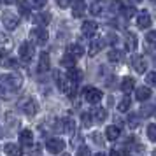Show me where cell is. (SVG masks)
I'll return each mask as SVG.
<instances>
[{
  "mask_svg": "<svg viewBox=\"0 0 156 156\" xmlns=\"http://www.w3.org/2000/svg\"><path fill=\"white\" fill-rule=\"evenodd\" d=\"M21 84H23V79L20 74H7L0 81V95L9 98L21 88Z\"/></svg>",
  "mask_w": 156,
  "mask_h": 156,
  "instance_id": "obj_1",
  "label": "cell"
},
{
  "mask_svg": "<svg viewBox=\"0 0 156 156\" xmlns=\"http://www.w3.org/2000/svg\"><path fill=\"white\" fill-rule=\"evenodd\" d=\"M55 79H56V84L58 88L62 90L63 93H67L69 97H72V95H76V83H72L70 79L67 77V74H62V72H56L55 74Z\"/></svg>",
  "mask_w": 156,
  "mask_h": 156,
  "instance_id": "obj_2",
  "label": "cell"
},
{
  "mask_svg": "<svg viewBox=\"0 0 156 156\" xmlns=\"http://www.w3.org/2000/svg\"><path fill=\"white\" fill-rule=\"evenodd\" d=\"M30 39H32V44H35V46H44V44L48 42L49 35H48L46 28H42V27H37V28L30 30Z\"/></svg>",
  "mask_w": 156,
  "mask_h": 156,
  "instance_id": "obj_3",
  "label": "cell"
},
{
  "mask_svg": "<svg viewBox=\"0 0 156 156\" xmlns=\"http://www.w3.org/2000/svg\"><path fill=\"white\" fill-rule=\"evenodd\" d=\"M18 55H20V60H21L23 63H28L30 60L34 58V55H35V48H34V44L30 42V41H25V42L20 46Z\"/></svg>",
  "mask_w": 156,
  "mask_h": 156,
  "instance_id": "obj_4",
  "label": "cell"
},
{
  "mask_svg": "<svg viewBox=\"0 0 156 156\" xmlns=\"http://www.w3.org/2000/svg\"><path fill=\"white\" fill-rule=\"evenodd\" d=\"M83 95H84V100L86 102H90V104H98L100 100H102V91H100L98 88H93V86H86L84 91H83Z\"/></svg>",
  "mask_w": 156,
  "mask_h": 156,
  "instance_id": "obj_5",
  "label": "cell"
},
{
  "mask_svg": "<svg viewBox=\"0 0 156 156\" xmlns=\"http://www.w3.org/2000/svg\"><path fill=\"white\" fill-rule=\"evenodd\" d=\"M2 25L7 30H14V28H18V25H20V18H18L14 12H11V11H4V12H2Z\"/></svg>",
  "mask_w": 156,
  "mask_h": 156,
  "instance_id": "obj_6",
  "label": "cell"
},
{
  "mask_svg": "<svg viewBox=\"0 0 156 156\" xmlns=\"http://www.w3.org/2000/svg\"><path fill=\"white\" fill-rule=\"evenodd\" d=\"M20 109H21L27 116H35V114H37V104H35V100H34V98L21 100V102H20Z\"/></svg>",
  "mask_w": 156,
  "mask_h": 156,
  "instance_id": "obj_7",
  "label": "cell"
},
{
  "mask_svg": "<svg viewBox=\"0 0 156 156\" xmlns=\"http://www.w3.org/2000/svg\"><path fill=\"white\" fill-rule=\"evenodd\" d=\"M46 147H48V151L51 154H60L65 149V142L62 139H49L48 144H46Z\"/></svg>",
  "mask_w": 156,
  "mask_h": 156,
  "instance_id": "obj_8",
  "label": "cell"
},
{
  "mask_svg": "<svg viewBox=\"0 0 156 156\" xmlns=\"http://www.w3.org/2000/svg\"><path fill=\"white\" fill-rule=\"evenodd\" d=\"M97 32H98V25L95 21H84L83 27H81V34L84 37H88V39H93L97 35Z\"/></svg>",
  "mask_w": 156,
  "mask_h": 156,
  "instance_id": "obj_9",
  "label": "cell"
},
{
  "mask_svg": "<svg viewBox=\"0 0 156 156\" xmlns=\"http://www.w3.org/2000/svg\"><path fill=\"white\" fill-rule=\"evenodd\" d=\"M72 16L74 18H81L86 12V0H72Z\"/></svg>",
  "mask_w": 156,
  "mask_h": 156,
  "instance_id": "obj_10",
  "label": "cell"
},
{
  "mask_svg": "<svg viewBox=\"0 0 156 156\" xmlns=\"http://www.w3.org/2000/svg\"><path fill=\"white\" fill-rule=\"evenodd\" d=\"M130 62H132V67H133L135 70L139 72V74H142V72L147 70V63H146V60H144L140 55H133Z\"/></svg>",
  "mask_w": 156,
  "mask_h": 156,
  "instance_id": "obj_11",
  "label": "cell"
},
{
  "mask_svg": "<svg viewBox=\"0 0 156 156\" xmlns=\"http://www.w3.org/2000/svg\"><path fill=\"white\" fill-rule=\"evenodd\" d=\"M137 23H139L140 28H149V27H151V16H149L147 11H140V12H139Z\"/></svg>",
  "mask_w": 156,
  "mask_h": 156,
  "instance_id": "obj_12",
  "label": "cell"
},
{
  "mask_svg": "<svg viewBox=\"0 0 156 156\" xmlns=\"http://www.w3.org/2000/svg\"><path fill=\"white\" fill-rule=\"evenodd\" d=\"M4 151H5V154L7 156H21L23 154V149L18 146V144H12V142H9L4 146Z\"/></svg>",
  "mask_w": 156,
  "mask_h": 156,
  "instance_id": "obj_13",
  "label": "cell"
},
{
  "mask_svg": "<svg viewBox=\"0 0 156 156\" xmlns=\"http://www.w3.org/2000/svg\"><path fill=\"white\" fill-rule=\"evenodd\" d=\"M139 11L135 9L133 4H123V7H121V14L125 16L126 20H130V18H133L135 14H137Z\"/></svg>",
  "mask_w": 156,
  "mask_h": 156,
  "instance_id": "obj_14",
  "label": "cell"
},
{
  "mask_svg": "<svg viewBox=\"0 0 156 156\" xmlns=\"http://www.w3.org/2000/svg\"><path fill=\"white\" fill-rule=\"evenodd\" d=\"M67 53L69 55H72L74 58H79L84 55V48L81 46V44H70L69 48H67Z\"/></svg>",
  "mask_w": 156,
  "mask_h": 156,
  "instance_id": "obj_15",
  "label": "cell"
},
{
  "mask_svg": "<svg viewBox=\"0 0 156 156\" xmlns=\"http://www.w3.org/2000/svg\"><path fill=\"white\" fill-rule=\"evenodd\" d=\"M125 60V53L119 49H111L109 51V62H112V63H121Z\"/></svg>",
  "mask_w": 156,
  "mask_h": 156,
  "instance_id": "obj_16",
  "label": "cell"
},
{
  "mask_svg": "<svg viewBox=\"0 0 156 156\" xmlns=\"http://www.w3.org/2000/svg\"><path fill=\"white\" fill-rule=\"evenodd\" d=\"M67 77L70 79L72 83H76V84H77L79 81L83 79V72L79 70V69H76V67H70L69 72H67Z\"/></svg>",
  "mask_w": 156,
  "mask_h": 156,
  "instance_id": "obj_17",
  "label": "cell"
},
{
  "mask_svg": "<svg viewBox=\"0 0 156 156\" xmlns=\"http://www.w3.org/2000/svg\"><path fill=\"white\" fill-rule=\"evenodd\" d=\"M51 21V16L49 14H44V12H39V14L34 16V23L37 27H46L48 23Z\"/></svg>",
  "mask_w": 156,
  "mask_h": 156,
  "instance_id": "obj_18",
  "label": "cell"
},
{
  "mask_svg": "<svg viewBox=\"0 0 156 156\" xmlns=\"http://www.w3.org/2000/svg\"><path fill=\"white\" fill-rule=\"evenodd\" d=\"M135 97L139 102H146V100L151 97V90L146 88V86H142V88H137V91H135Z\"/></svg>",
  "mask_w": 156,
  "mask_h": 156,
  "instance_id": "obj_19",
  "label": "cell"
},
{
  "mask_svg": "<svg viewBox=\"0 0 156 156\" xmlns=\"http://www.w3.org/2000/svg\"><path fill=\"white\" fill-rule=\"evenodd\" d=\"M32 140H34V135L30 130H21L20 132V142L23 146H32Z\"/></svg>",
  "mask_w": 156,
  "mask_h": 156,
  "instance_id": "obj_20",
  "label": "cell"
},
{
  "mask_svg": "<svg viewBox=\"0 0 156 156\" xmlns=\"http://www.w3.org/2000/svg\"><path fill=\"white\" fill-rule=\"evenodd\" d=\"M49 70V55L42 53L39 58V72H48Z\"/></svg>",
  "mask_w": 156,
  "mask_h": 156,
  "instance_id": "obj_21",
  "label": "cell"
},
{
  "mask_svg": "<svg viewBox=\"0 0 156 156\" xmlns=\"http://www.w3.org/2000/svg\"><path fill=\"white\" fill-rule=\"evenodd\" d=\"M126 49L128 51H135L137 49V46H139V42H137V37H135V34H132V32H128L126 34Z\"/></svg>",
  "mask_w": 156,
  "mask_h": 156,
  "instance_id": "obj_22",
  "label": "cell"
},
{
  "mask_svg": "<svg viewBox=\"0 0 156 156\" xmlns=\"http://www.w3.org/2000/svg\"><path fill=\"white\" fill-rule=\"evenodd\" d=\"M90 114H91V119H93V121H97V123H100V121H104V119L107 118L105 109H98V107H97V109H93Z\"/></svg>",
  "mask_w": 156,
  "mask_h": 156,
  "instance_id": "obj_23",
  "label": "cell"
},
{
  "mask_svg": "<svg viewBox=\"0 0 156 156\" xmlns=\"http://www.w3.org/2000/svg\"><path fill=\"white\" fill-rule=\"evenodd\" d=\"M135 88V81L132 77H125L121 81V91L123 93H130Z\"/></svg>",
  "mask_w": 156,
  "mask_h": 156,
  "instance_id": "obj_24",
  "label": "cell"
},
{
  "mask_svg": "<svg viewBox=\"0 0 156 156\" xmlns=\"http://www.w3.org/2000/svg\"><path fill=\"white\" fill-rule=\"evenodd\" d=\"M119 133H121V130L118 126H114V125L107 126V130H105V137L109 139V140H116V139L119 137Z\"/></svg>",
  "mask_w": 156,
  "mask_h": 156,
  "instance_id": "obj_25",
  "label": "cell"
},
{
  "mask_svg": "<svg viewBox=\"0 0 156 156\" xmlns=\"http://www.w3.org/2000/svg\"><path fill=\"white\" fill-rule=\"evenodd\" d=\"M102 49V41L100 39H95V41H91V44H90V49H88V55L90 56H97V53Z\"/></svg>",
  "mask_w": 156,
  "mask_h": 156,
  "instance_id": "obj_26",
  "label": "cell"
},
{
  "mask_svg": "<svg viewBox=\"0 0 156 156\" xmlns=\"http://www.w3.org/2000/svg\"><path fill=\"white\" fill-rule=\"evenodd\" d=\"M130 97H125V98L121 100L119 104H118V111H121V112H126L128 109H130Z\"/></svg>",
  "mask_w": 156,
  "mask_h": 156,
  "instance_id": "obj_27",
  "label": "cell"
},
{
  "mask_svg": "<svg viewBox=\"0 0 156 156\" xmlns=\"http://www.w3.org/2000/svg\"><path fill=\"white\" fill-rule=\"evenodd\" d=\"M62 63H63L65 67H69V69H70V67H74V63H76V58L72 56V55H69V53H67V55L62 58Z\"/></svg>",
  "mask_w": 156,
  "mask_h": 156,
  "instance_id": "obj_28",
  "label": "cell"
},
{
  "mask_svg": "<svg viewBox=\"0 0 156 156\" xmlns=\"http://www.w3.org/2000/svg\"><path fill=\"white\" fill-rule=\"evenodd\" d=\"M121 7H123V2H119V0H112V2H111V11H112V14H119Z\"/></svg>",
  "mask_w": 156,
  "mask_h": 156,
  "instance_id": "obj_29",
  "label": "cell"
},
{
  "mask_svg": "<svg viewBox=\"0 0 156 156\" xmlns=\"http://www.w3.org/2000/svg\"><path fill=\"white\" fill-rule=\"evenodd\" d=\"M146 42H147L151 48H156V32H147V35H146Z\"/></svg>",
  "mask_w": 156,
  "mask_h": 156,
  "instance_id": "obj_30",
  "label": "cell"
},
{
  "mask_svg": "<svg viewBox=\"0 0 156 156\" xmlns=\"http://www.w3.org/2000/svg\"><path fill=\"white\" fill-rule=\"evenodd\" d=\"M146 83H147L149 86L156 88V72H149L147 76H146Z\"/></svg>",
  "mask_w": 156,
  "mask_h": 156,
  "instance_id": "obj_31",
  "label": "cell"
},
{
  "mask_svg": "<svg viewBox=\"0 0 156 156\" xmlns=\"http://www.w3.org/2000/svg\"><path fill=\"white\" fill-rule=\"evenodd\" d=\"M28 2H20V12H21V16H28L30 14V9H28Z\"/></svg>",
  "mask_w": 156,
  "mask_h": 156,
  "instance_id": "obj_32",
  "label": "cell"
},
{
  "mask_svg": "<svg viewBox=\"0 0 156 156\" xmlns=\"http://www.w3.org/2000/svg\"><path fill=\"white\" fill-rule=\"evenodd\" d=\"M147 137L151 140H156V125H149L147 126Z\"/></svg>",
  "mask_w": 156,
  "mask_h": 156,
  "instance_id": "obj_33",
  "label": "cell"
},
{
  "mask_svg": "<svg viewBox=\"0 0 156 156\" xmlns=\"http://www.w3.org/2000/svg\"><path fill=\"white\" fill-rule=\"evenodd\" d=\"M76 156H91V151L86 147V146H81V147L77 149V154Z\"/></svg>",
  "mask_w": 156,
  "mask_h": 156,
  "instance_id": "obj_34",
  "label": "cell"
},
{
  "mask_svg": "<svg viewBox=\"0 0 156 156\" xmlns=\"http://www.w3.org/2000/svg\"><path fill=\"white\" fill-rule=\"evenodd\" d=\"M2 65H4V67H7V69L16 67V60H12V58H4V60H2Z\"/></svg>",
  "mask_w": 156,
  "mask_h": 156,
  "instance_id": "obj_35",
  "label": "cell"
},
{
  "mask_svg": "<svg viewBox=\"0 0 156 156\" xmlns=\"http://www.w3.org/2000/svg\"><path fill=\"white\" fill-rule=\"evenodd\" d=\"M46 2H48V0H28V4L34 5V7H44Z\"/></svg>",
  "mask_w": 156,
  "mask_h": 156,
  "instance_id": "obj_36",
  "label": "cell"
},
{
  "mask_svg": "<svg viewBox=\"0 0 156 156\" xmlns=\"http://www.w3.org/2000/svg\"><path fill=\"white\" fill-rule=\"evenodd\" d=\"M90 11H91V14H95V16H100V14H102V7H100L98 4L91 5V7H90Z\"/></svg>",
  "mask_w": 156,
  "mask_h": 156,
  "instance_id": "obj_37",
  "label": "cell"
},
{
  "mask_svg": "<svg viewBox=\"0 0 156 156\" xmlns=\"http://www.w3.org/2000/svg\"><path fill=\"white\" fill-rule=\"evenodd\" d=\"M83 123H84V126H90L93 123V119H91V114L88 112V114H83Z\"/></svg>",
  "mask_w": 156,
  "mask_h": 156,
  "instance_id": "obj_38",
  "label": "cell"
},
{
  "mask_svg": "<svg viewBox=\"0 0 156 156\" xmlns=\"http://www.w3.org/2000/svg\"><path fill=\"white\" fill-rule=\"evenodd\" d=\"M56 4H58V7L67 9V7H69V5L72 4V0H56Z\"/></svg>",
  "mask_w": 156,
  "mask_h": 156,
  "instance_id": "obj_39",
  "label": "cell"
},
{
  "mask_svg": "<svg viewBox=\"0 0 156 156\" xmlns=\"http://www.w3.org/2000/svg\"><path fill=\"white\" fill-rule=\"evenodd\" d=\"M137 123H139V118H137V116H130V121H128V125H130L132 128H135V126H137Z\"/></svg>",
  "mask_w": 156,
  "mask_h": 156,
  "instance_id": "obj_40",
  "label": "cell"
},
{
  "mask_svg": "<svg viewBox=\"0 0 156 156\" xmlns=\"http://www.w3.org/2000/svg\"><path fill=\"white\" fill-rule=\"evenodd\" d=\"M111 156H123V153H121V151H112Z\"/></svg>",
  "mask_w": 156,
  "mask_h": 156,
  "instance_id": "obj_41",
  "label": "cell"
},
{
  "mask_svg": "<svg viewBox=\"0 0 156 156\" xmlns=\"http://www.w3.org/2000/svg\"><path fill=\"white\" fill-rule=\"evenodd\" d=\"M4 2H5V4H9V5H11V4H16L18 0H4Z\"/></svg>",
  "mask_w": 156,
  "mask_h": 156,
  "instance_id": "obj_42",
  "label": "cell"
},
{
  "mask_svg": "<svg viewBox=\"0 0 156 156\" xmlns=\"http://www.w3.org/2000/svg\"><path fill=\"white\" fill-rule=\"evenodd\" d=\"M95 156H105V154H104V153H98V154H95Z\"/></svg>",
  "mask_w": 156,
  "mask_h": 156,
  "instance_id": "obj_43",
  "label": "cell"
},
{
  "mask_svg": "<svg viewBox=\"0 0 156 156\" xmlns=\"http://www.w3.org/2000/svg\"><path fill=\"white\" fill-rule=\"evenodd\" d=\"M135 2H142V0H135Z\"/></svg>",
  "mask_w": 156,
  "mask_h": 156,
  "instance_id": "obj_44",
  "label": "cell"
},
{
  "mask_svg": "<svg viewBox=\"0 0 156 156\" xmlns=\"http://www.w3.org/2000/svg\"><path fill=\"white\" fill-rule=\"evenodd\" d=\"M63 156H70V154H63Z\"/></svg>",
  "mask_w": 156,
  "mask_h": 156,
  "instance_id": "obj_45",
  "label": "cell"
},
{
  "mask_svg": "<svg viewBox=\"0 0 156 156\" xmlns=\"http://www.w3.org/2000/svg\"><path fill=\"white\" fill-rule=\"evenodd\" d=\"M97 2H102V0H97Z\"/></svg>",
  "mask_w": 156,
  "mask_h": 156,
  "instance_id": "obj_46",
  "label": "cell"
},
{
  "mask_svg": "<svg viewBox=\"0 0 156 156\" xmlns=\"http://www.w3.org/2000/svg\"><path fill=\"white\" fill-rule=\"evenodd\" d=\"M153 2H156V0H153Z\"/></svg>",
  "mask_w": 156,
  "mask_h": 156,
  "instance_id": "obj_47",
  "label": "cell"
},
{
  "mask_svg": "<svg viewBox=\"0 0 156 156\" xmlns=\"http://www.w3.org/2000/svg\"><path fill=\"white\" fill-rule=\"evenodd\" d=\"M154 116H156V112H154Z\"/></svg>",
  "mask_w": 156,
  "mask_h": 156,
  "instance_id": "obj_48",
  "label": "cell"
}]
</instances>
